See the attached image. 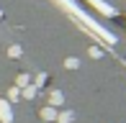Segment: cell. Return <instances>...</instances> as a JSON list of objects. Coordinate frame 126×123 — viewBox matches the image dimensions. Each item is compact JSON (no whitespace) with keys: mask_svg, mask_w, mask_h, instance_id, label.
Returning a JSON list of instances; mask_svg holds the SVG:
<instances>
[{"mask_svg":"<svg viewBox=\"0 0 126 123\" xmlns=\"http://www.w3.org/2000/svg\"><path fill=\"white\" fill-rule=\"evenodd\" d=\"M59 3H62V5H67V8H70V10H72V13H75V15H80V18H82V23H88V26H90V28H93L95 33H98V36H103V38H106V44H113V36H111V33H108L106 28H100V26H98V23H95V21H93V18H90V15H85V13H82V10H80V8H77V5H75V3H72V0H59Z\"/></svg>","mask_w":126,"mask_h":123,"instance_id":"cell-1","label":"cell"},{"mask_svg":"<svg viewBox=\"0 0 126 123\" xmlns=\"http://www.w3.org/2000/svg\"><path fill=\"white\" fill-rule=\"evenodd\" d=\"M88 3H90V5H95V8H98L100 13H106V15H113V13H116V10H113L108 3H103V0H88Z\"/></svg>","mask_w":126,"mask_h":123,"instance_id":"cell-2","label":"cell"},{"mask_svg":"<svg viewBox=\"0 0 126 123\" xmlns=\"http://www.w3.org/2000/svg\"><path fill=\"white\" fill-rule=\"evenodd\" d=\"M0 18H3V10H0Z\"/></svg>","mask_w":126,"mask_h":123,"instance_id":"cell-3","label":"cell"}]
</instances>
